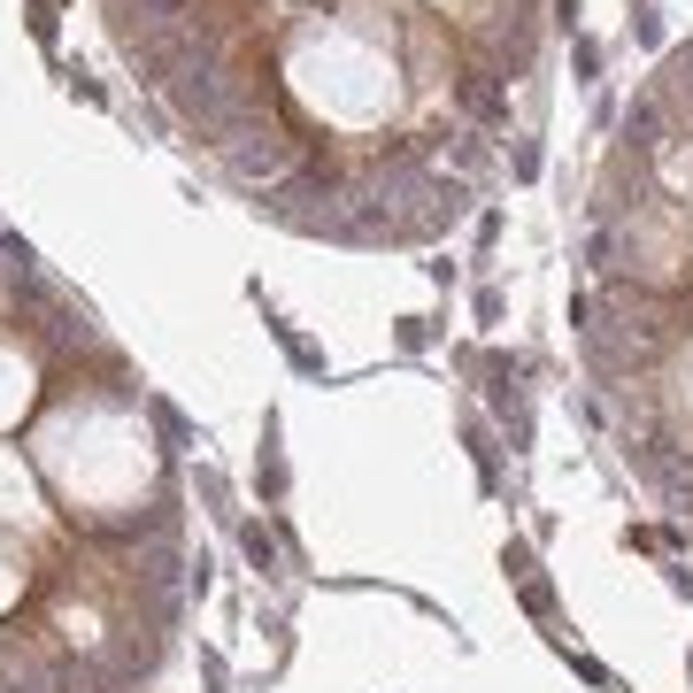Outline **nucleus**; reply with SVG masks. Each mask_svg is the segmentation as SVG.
Here are the masks:
<instances>
[{"instance_id":"f257e3e1","label":"nucleus","mask_w":693,"mask_h":693,"mask_svg":"<svg viewBox=\"0 0 693 693\" xmlns=\"http://www.w3.org/2000/svg\"><path fill=\"white\" fill-rule=\"evenodd\" d=\"M178 416L0 239V693H139L186 617Z\"/></svg>"},{"instance_id":"f03ea898","label":"nucleus","mask_w":693,"mask_h":693,"mask_svg":"<svg viewBox=\"0 0 693 693\" xmlns=\"http://www.w3.org/2000/svg\"><path fill=\"white\" fill-rule=\"evenodd\" d=\"M455 101H463L478 124H501V116H508V93H501L493 70H463V77H455Z\"/></svg>"}]
</instances>
